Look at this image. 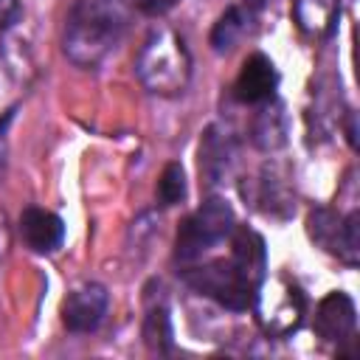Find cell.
Wrapping results in <instances>:
<instances>
[{
	"mask_svg": "<svg viewBox=\"0 0 360 360\" xmlns=\"http://www.w3.org/2000/svg\"><path fill=\"white\" fill-rule=\"evenodd\" d=\"M127 20V0H79L68 20L65 53L79 65L101 62L121 39Z\"/></svg>",
	"mask_w": 360,
	"mask_h": 360,
	"instance_id": "cell-1",
	"label": "cell"
},
{
	"mask_svg": "<svg viewBox=\"0 0 360 360\" xmlns=\"http://www.w3.org/2000/svg\"><path fill=\"white\" fill-rule=\"evenodd\" d=\"M138 73L155 93L180 90L188 79V53L183 48V39H177L172 31L152 34L138 59Z\"/></svg>",
	"mask_w": 360,
	"mask_h": 360,
	"instance_id": "cell-2",
	"label": "cell"
},
{
	"mask_svg": "<svg viewBox=\"0 0 360 360\" xmlns=\"http://www.w3.org/2000/svg\"><path fill=\"white\" fill-rule=\"evenodd\" d=\"M253 301H256V315H259L262 329L276 338L295 332L307 312V298L301 287H295L287 278H273L270 284L262 281Z\"/></svg>",
	"mask_w": 360,
	"mask_h": 360,
	"instance_id": "cell-3",
	"label": "cell"
},
{
	"mask_svg": "<svg viewBox=\"0 0 360 360\" xmlns=\"http://www.w3.org/2000/svg\"><path fill=\"white\" fill-rule=\"evenodd\" d=\"M231 231H233V208L219 197L202 202L188 219H183L177 231V259L180 262L197 259L202 250L222 242Z\"/></svg>",
	"mask_w": 360,
	"mask_h": 360,
	"instance_id": "cell-4",
	"label": "cell"
},
{
	"mask_svg": "<svg viewBox=\"0 0 360 360\" xmlns=\"http://www.w3.org/2000/svg\"><path fill=\"white\" fill-rule=\"evenodd\" d=\"M186 278L197 292L211 295L228 309H248V304H253V295H256V290L239 276L231 259H217L205 267H197Z\"/></svg>",
	"mask_w": 360,
	"mask_h": 360,
	"instance_id": "cell-5",
	"label": "cell"
},
{
	"mask_svg": "<svg viewBox=\"0 0 360 360\" xmlns=\"http://www.w3.org/2000/svg\"><path fill=\"white\" fill-rule=\"evenodd\" d=\"M309 236L323 245L332 253H340L346 262H357V214H349L346 222H340L332 211L321 208L309 214Z\"/></svg>",
	"mask_w": 360,
	"mask_h": 360,
	"instance_id": "cell-6",
	"label": "cell"
},
{
	"mask_svg": "<svg viewBox=\"0 0 360 360\" xmlns=\"http://www.w3.org/2000/svg\"><path fill=\"white\" fill-rule=\"evenodd\" d=\"M110 295L101 284H84L73 290L62 304V321L70 332H90L101 323Z\"/></svg>",
	"mask_w": 360,
	"mask_h": 360,
	"instance_id": "cell-7",
	"label": "cell"
},
{
	"mask_svg": "<svg viewBox=\"0 0 360 360\" xmlns=\"http://www.w3.org/2000/svg\"><path fill=\"white\" fill-rule=\"evenodd\" d=\"M354 321H357V312H354V301L346 295V292H329L318 309H315V332L321 340H329V343H340L346 338H352L354 332Z\"/></svg>",
	"mask_w": 360,
	"mask_h": 360,
	"instance_id": "cell-8",
	"label": "cell"
},
{
	"mask_svg": "<svg viewBox=\"0 0 360 360\" xmlns=\"http://www.w3.org/2000/svg\"><path fill=\"white\" fill-rule=\"evenodd\" d=\"M276 68L273 62L264 56V53H253L245 59L239 76H236V84H233V96L245 104H256V101H264L273 96L276 90Z\"/></svg>",
	"mask_w": 360,
	"mask_h": 360,
	"instance_id": "cell-9",
	"label": "cell"
},
{
	"mask_svg": "<svg viewBox=\"0 0 360 360\" xmlns=\"http://www.w3.org/2000/svg\"><path fill=\"white\" fill-rule=\"evenodd\" d=\"M231 262L233 267L239 270V276L253 287L259 290V284L264 281V270H267V253H264V242L256 231L250 228H239L233 233V253H231Z\"/></svg>",
	"mask_w": 360,
	"mask_h": 360,
	"instance_id": "cell-10",
	"label": "cell"
},
{
	"mask_svg": "<svg viewBox=\"0 0 360 360\" xmlns=\"http://www.w3.org/2000/svg\"><path fill=\"white\" fill-rule=\"evenodd\" d=\"M20 233L28 242V248H34L37 253H51L62 245L65 225L56 214H51L45 208H28L20 217Z\"/></svg>",
	"mask_w": 360,
	"mask_h": 360,
	"instance_id": "cell-11",
	"label": "cell"
},
{
	"mask_svg": "<svg viewBox=\"0 0 360 360\" xmlns=\"http://www.w3.org/2000/svg\"><path fill=\"white\" fill-rule=\"evenodd\" d=\"M338 14V0H295V20L307 34H329Z\"/></svg>",
	"mask_w": 360,
	"mask_h": 360,
	"instance_id": "cell-12",
	"label": "cell"
},
{
	"mask_svg": "<svg viewBox=\"0 0 360 360\" xmlns=\"http://www.w3.org/2000/svg\"><path fill=\"white\" fill-rule=\"evenodd\" d=\"M242 31H245V11L233 6V8H228V11L217 20V25H214V31H211V45H214V51H217V53L231 51V48L236 45V39L242 37Z\"/></svg>",
	"mask_w": 360,
	"mask_h": 360,
	"instance_id": "cell-13",
	"label": "cell"
},
{
	"mask_svg": "<svg viewBox=\"0 0 360 360\" xmlns=\"http://www.w3.org/2000/svg\"><path fill=\"white\" fill-rule=\"evenodd\" d=\"M143 340L152 352H169L172 349V321H169V312L160 307V309H152L143 321Z\"/></svg>",
	"mask_w": 360,
	"mask_h": 360,
	"instance_id": "cell-14",
	"label": "cell"
},
{
	"mask_svg": "<svg viewBox=\"0 0 360 360\" xmlns=\"http://www.w3.org/2000/svg\"><path fill=\"white\" fill-rule=\"evenodd\" d=\"M158 197L163 205H174L186 197V172L180 163H169L158 180Z\"/></svg>",
	"mask_w": 360,
	"mask_h": 360,
	"instance_id": "cell-15",
	"label": "cell"
},
{
	"mask_svg": "<svg viewBox=\"0 0 360 360\" xmlns=\"http://www.w3.org/2000/svg\"><path fill=\"white\" fill-rule=\"evenodd\" d=\"M143 14H149V17H158V14H166L177 0H132Z\"/></svg>",
	"mask_w": 360,
	"mask_h": 360,
	"instance_id": "cell-16",
	"label": "cell"
},
{
	"mask_svg": "<svg viewBox=\"0 0 360 360\" xmlns=\"http://www.w3.org/2000/svg\"><path fill=\"white\" fill-rule=\"evenodd\" d=\"M17 14H20L17 0H0V25L14 22V20H17Z\"/></svg>",
	"mask_w": 360,
	"mask_h": 360,
	"instance_id": "cell-17",
	"label": "cell"
},
{
	"mask_svg": "<svg viewBox=\"0 0 360 360\" xmlns=\"http://www.w3.org/2000/svg\"><path fill=\"white\" fill-rule=\"evenodd\" d=\"M276 0H245V6L250 8V11H262V8H267V6H273Z\"/></svg>",
	"mask_w": 360,
	"mask_h": 360,
	"instance_id": "cell-18",
	"label": "cell"
}]
</instances>
